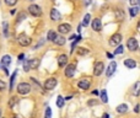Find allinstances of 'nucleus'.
<instances>
[{"label": "nucleus", "mask_w": 140, "mask_h": 118, "mask_svg": "<svg viewBox=\"0 0 140 118\" xmlns=\"http://www.w3.org/2000/svg\"><path fill=\"white\" fill-rule=\"evenodd\" d=\"M16 42L21 47H30L32 44V38H31L28 35H26L25 32H22L16 37Z\"/></svg>", "instance_id": "f257e3e1"}, {"label": "nucleus", "mask_w": 140, "mask_h": 118, "mask_svg": "<svg viewBox=\"0 0 140 118\" xmlns=\"http://www.w3.org/2000/svg\"><path fill=\"white\" fill-rule=\"evenodd\" d=\"M31 90H32V85L28 84V82H25V81L20 82V84H17V86H16V92H17V95H27V93L31 92Z\"/></svg>", "instance_id": "f03ea898"}, {"label": "nucleus", "mask_w": 140, "mask_h": 118, "mask_svg": "<svg viewBox=\"0 0 140 118\" xmlns=\"http://www.w3.org/2000/svg\"><path fill=\"white\" fill-rule=\"evenodd\" d=\"M27 12H28L31 16H33V17H41V16L43 15L42 7H41L40 5H37V4H31V5H28Z\"/></svg>", "instance_id": "7ed1b4c3"}, {"label": "nucleus", "mask_w": 140, "mask_h": 118, "mask_svg": "<svg viewBox=\"0 0 140 118\" xmlns=\"http://www.w3.org/2000/svg\"><path fill=\"white\" fill-rule=\"evenodd\" d=\"M57 85H58L57 78L50 76V78L46 79V81H44V84H43V89L46 90V91H52V90H54L57 87Z\"/></svg>", "instance_id": "20e7f679"}, {"label": "nucleus", "mask_w": 140, "mask_h": 118, "mask_svg": "<svg viewBox=\"0 0 140 118\" xmlns=\"http://www.w3.org/2000/svg\"><path fill=\"white\" fill-rule=\"evenodd\" d=\"M122 39H123V35L119 32H115L113 33L111 37H109V39H108V44L111 47H117L119 46L120 43H122Z\"/></svg>", "instance_id": "39448f33"}, {"label": "nucleus", "mask_w": 140, "mask_h": 118, "mask_svg": "<svg viewBox=\"0 0 140 118\" xmlns=\"http://www.w3.org/2000/svg\"><path fill=\"white\" fill-rule=\"evenodd\" d=\"M104 72V63L101 60H97L95 62V64H93V75L95 76H101L102 74H103Z\"/></svg>", "instance_id": "423d86ee"}, {"label": "nucleus", "mask_w": 140, "mask_h": 118, "mask_svg": "<svg viewBox=\"0 0 140 118\" xmlns=\"http://www.w3.org/2000/svg\"><path fill=\"white\" fill-rule=\"evenodd\" d=\"M58 33L59 35H63V36H65V35H68V33L71 32V25L70 23H68V22H63V23H59L58 25Z\"/></svg>", "instance_id": "0eeeda50"}, {"label": "nucleus", "mask_w": 140, "mask_h": 118, "mask_svg": "<svg viewBox=\"0 0 140 118\" xmlns=\"http://www.w3.org/2000/svg\"><path fill=\"white\" fill-rule=\"evenodd\" d=\"M75 73H76V64L75 63H70V64H68L66 67H65V69H64L65 78H68V79L74 78Z\"/></svg>", "instance_id": "6e6552de"}, {"label": "nucleus", "mask_w": 140, "mask_h": 118, "mask_svg": "<svg viewBox=\"0 0 140 118\" xmlns=\"http://www.w3.org/2000/svg\"><path fill=\"white\" fill-rule=\"evenodd\" d=\"M127 48L130 50V52H137L139 49V43H138V39L135 37H129L127 39Z\"/></svg>", "instance_id": "1a4fd4ad"}, {"label": "nucleus", "mask_w": 140, "mask_h": 118, "mask_svg": "<svg viewBox=\"0 0 140 118\" xmlns=\"http://www.w3.org/2000/svg\"><path fill=\"white\" fill-rule=\"evenodd\" d=\"M49 17L50 20L53 22H59L61 20V14L60 11L58 10V9H55V7H52L49 11Z\"/></svg>", "instance_id": "9d476101"}, {"label": "nucleus", "mask_w": 140, "mask_h": 118, "mask_svg": "<svg viewBox=\"0 0 140 118\" xmlns=\"http://www.w3.org/2000/svg\"><path fill=\"white\" fill-rule=\"evenodd\" d=\"M91 27L95 32H101L102 31V21H101L100 17H95L91 20Z\"/></svg>", "instance_id": "9b49d317"}, {"label": "nucleus", "mask_w": 140, "mask_h": 118, "mask_svg": "<svg viewBox=\"0 0 140 118\" xmlns=\"http://www.w3.org/2000/svg\"><path fill=\"white\" fill-rule=\"evenodd\" d=\"M90 86H91V80H89V79H81V80L78 81V87L80 90H83V91H87L90 89Z\"/></svg>", "instance_id": "f8f14e48"}, {"label": "nucleus", "mask_w": 140, "mask_h": 118, "mask_svg": "<svg viewBox=\"0 0 140 118\" xmlns=\"http://www.w3.org/2000/svg\"><path fill=\"white\" fill-rule=\"evenodd\" d=\"M68 64H69V57L66 54H60V55H58V67H59V68L63 69Z\"/></svg>", "instance_id": "ddd939ff"}, {"label": "nucleus", "mask_w": 140, "mask_h": 118, "mask_svg": "<svg viewBox=\"0 0 140 118\" xmlns=\"http://www.w3.org/2000/svg\"><path fill=\"white\" fill-rule=\"evenodd\" d=\"M115 69H117V63H115L114 60H112L111 63H109V65L107 67V69H106V76L109 79L115 73Z\"/></svg>", "instance_id": "4468645a"}, {"label": "nucleus", "mask_w": 140, "mask_h": 118, "mask_svg": "<svg viewBox=\"0 0 140 118\" xmlns=\"http://www.w3.org/2000/svg\"><path fill=\"white\" fill-rule=\"evenodd\" d=\"M28 64H30V70H37L41 64V60L38 58H32V59H28Z\"/></svg>", "instance_id": "2eb2a0df"}, {"label": "nucleus", "mask_w": 140, "mask_h": 118, "mask_svg": "<svg viewBox=\"0 0 140 118\" xmlns=\"http://www.w3.org/2000/svg\"><path fill=\"white\" fill-rule=\"evenodd\" d=\"M54 44L55 46H59V47H61V46H64L65 43H66V38H65L63 35H58L57 37H55V39H54Z\"/></svg>", "instance_id": "dca6fc26"}, {"label": "nucleus", "mask_w": 140, "mask_h": 118, "mask_svg": "<svg viewBox=\"0 0 140 118\" xmlns=\"http://www.w3.org/2000/svg\"><path fill=\"white\" fill-rule=\"evenodd\" d=\"M11 55L10 54H5V55H3L1 57V62H0V64L3 65V67H10L11 64Z\"/></svg>", "instance_id": "f3484780"}, {"label": "nucleus", "mask_w": 140, "mask_h": 118, "mask_svg": "<svg viewBox=\"0 0 140 118\" xmlns=\"http://www.w3.org/2000/svg\"><path fill=\"white\" fill-rule=\"evenodd\" d=\"M26 17H27V14H26L25 11H18L17 16H16V20H15V23H16V25L21 23L23 20H26Z\"/></svg>", "instance_id": "a211bd4d"}, {"label": "nucleus", "mask_w": 140, "mask_h": 118, "mask_svg": "<svg viewBox=\"0 0 140 118\" xmlns=\"http://www.w3.org/2000/svg\"><path fill=\"white\" fill-rule=\"evenodd\" d=\"M132 95L135 97H138L140 95V81L134 82L133 87H132Z\"/></svg>", "instance_id": "6ab92c4d"}, {"label": "nucleus", "mask_w": 140, "mask_h": 118, "mask_svg": "<svg viewBox=\"0 0 140 118\" xmlns=\"http://www.w3.org/2000/svg\"><path fill=\"white\" fill-rule=\"evenodd\" d=\"M114 16H115V20H118V21L124 20V18H125L124 10H122V9H115L114 10Z\"/></svg>", "instance_id": "aec40b11"}, {"label": "nucleus", "mask_w": 140, "mask_h": 118, "mask_svg": "<svg viewBox=\"0 0 140 118\" xmlns=\"http://www.w3.org/2000/svg\"><path fill=\"white\" fill-rule=\"evenodd\" d=\"M3 33L5 38H9V36H10V25H9L7 21L3 22Z\"/></svg>", "instance_id": "412c9836"}, {"label": "nucleus", "mask_w": 140, "mask_h": 118, "mask_svg": "<svg viewBox=\"0 0 140 118\" xmlns=\"http://www.w3.org/2000/svg\"><path fill=\"white\" fill-rule=\"evenodd\" d=\"M128 105L125 103H122V105H118L117 106V108H115V111H117V113H119V115H124V113H127L128 112Z\"/></svg>", "instance_id": "4be33fe9"}, {"label": "nucleus", "mask_w": 140, "mask_h": 118, "mask_svg": "<svg viewBox=\"0 0 140 118\" xmlns=\"http://www.w3.org/2000/svg\"><path fill=\"white\" fill-rule=\"evenodd\" d=\"M124 65H125L128 69H134L137 67V62L132 59V58H127L125 60H124Z\"/></svg>", "instance_id": "5701e85b"}, {"label": "nucleus", "mask_w": 140, "mask_h": 118, "mask_svg": "<svg viewBox=\"0 0 140 118\" xmlns=\"http://www.w3.org/2000/svg\"><path fill=\"white\" fill-rule=\"evenodd\" d=\"M57 36H58V33L55 30H49L48 33H47V41L48 42H54V39H55Z\"/></svg>", "instance_id": "b1692460"}, {"label": "nucleus", "mask_w": 140, "mask_h": 118, "mask_svg": "<svg viewBox=\"0 0 140 118\" xmlns=\"http://www.w3.org/2000/svg\"><path fill=\"white\" fill-rule=\"evenodd\" d=\"M100 98L102 103H108V95H107V90L102 89L100 91Z\"/></svg>", "instance_id": "393cba45"}, {"label": "nucleus", "mask_w": 140, "mask_h": 118, "mask_svg": "<svg viewBox=\"0 0 140 118\" xmlns=\"http://www.w3.org/2000/svg\"><path fill=\"white\" fill-rule=\"evenodd\" d=\"M30 80H31V82H32V85H33V87H35V89H36V90H40L41 92H43V90H42V86H41L40 82L37 81L36 78L31 76V78H30Z\"/></svg>", "instance_id": "a878e982"}, {"label": "nucleus", "mask_w": 140, "mask_h": 118, "mask_svg": "<svg viewBox=\"0 0 140 118\" xmlns=\"http://www.w3.org/2000/svg\"><path fill=\"white\" fill-rule=\"evenodd\" d=\"M139 11H140V7H138V6H130L129 7V15H130V17H135V16L139 14Z\"/></svg>", "instance_id": "bb28decb"}, {"label": "nucleus", "mask_w": 140, "mask_h": 118, "mask_svg": "<svg viewBox=\"0 0 140 118\" xmlns=\"http://www.w3.org/2000/svg\"><path fill=\"white\" fill-rule=\"evenodd\" d=\"M16 76H17V70H15L10 76V86H9V87H10V89H9L10 91L14 89V84H15V80H16Z\"/></svg>", "instance_id": "cd10ccee"}, {"label": "nucleus", "mask_w": 140, "mask_h": 118, "mask_svg": "<svg viewBox=\"0 0 140 118\" xmlns=\"http://www.w3.org/2000/svg\"><path fill=\"white\" fill-rule=\"evenodd\" d=\"M55 103H57L58 108H63V107H64V103H65V98L59 95V96L57 97V102H55Z\"/></svg>", "instance_id": "c85d7f7f"}, {"label": "nucleus", "mask_w": 140, "mask_h": 118, "mask_svg": "<svg viewBox=\"0 0 140 118\" xmlns=\"http://www.w3.org/2000/svg\"><path fill=\"white\" fill-rule=\"evenodd\" d=\"M81 23H83V26H85V27L90 25V23H91V15L90 14H85V16H84L83 22H81Z\"/></svg>", "instance_id": "c756f323"}, {"label": "nucleus", "mask_w": 140, "mask_h": 118, "mask_svg": "<svg viewBox=\"0 0 140 118\" xmlns=\"http://www.w3.org/2000/svg\"><path fill=\"white\" fill-rule=\"evenodd\" d=\"M18 102V98L17 96H11L10 97V100H9V107L10 108H14V106Z\"/></svg>", "instance_id": "7c9ffc66"}, {"label": "nucleus", "mask_w": 140, "mask_h": 118, "mask_svg": "<svg viewBox=\"0 0 140 118\" xmlns=\"http://www.w3.org/2000/svg\"><path fill=\"white\" fill-rule=\"evenodd\" d=\"M124 53V46H123L122 43L119 44V46H117V48L114 49V55H118V54H123Z\"/></svg>", "instance_id": "2f4dec72"}, {"label": "nucleus", "mask_w": 140, "mask_h": 118, "mask_svg": "<svg viewBox=\"0 0 140 118\" xmlns=\"http://www.w3.org/2000/svg\"><path fill=\"white\" fill-rule=\"evenodd\" d=\"M76 53L79 54V55H86V54H89V49L84 48V47H79L76 49Z\"/></svg>", "instance_id": "473e14b6"}, {"label": "nucleus", "mask_w": 140, "mask_h": 118, "mask_svg": "<svg viewBox=\"0 0 140 118\" xmlns=\"http://www.w3.org/2000/svg\"><path fill=\"white\" fill-rule=\"evenodd\" d=\"M4 3L6 6H15L18 3V0H4Z\"/></svg>", "instance_id": "72a5a7b5"}, {"label": "nucleus", "mask_w": 140, "mask_h": 118, "mask_svg": "<svg viewBox=\"0 0 140 118\" xmlns=\"http://www.w3.org/2000/svg\"><path fill=\"white\" fill-rule=\"evenodd\" d=\"M23 63V72L28 73L30 72V64H28V59H25V60L22 62Z\"/></svg>", "instance_id": "f704fd0d"}, {"label": "nucleus", "mask_w": 140, "mask_h": 118, "mask_svg": "<svg viewBox=\"0 0 140 118\" xmlns=\"http://www.w3.org/2000/svg\"><path fill=\"white\" fill-rule=\"evenodd\" d=\"M44 43H46V39H41V41H40V42H38V43H37L36 46H33V47H32V49H33V50L38 49L40 47H42V46H43Z\"/></svg>", "instance_id": "c9c22d12"}, {"label": "nucleus", "mask_w": 140, "mask_h": 118, "mask_svg": "<svg viewBox=\"0 0 140 118\" xmlns=\"http://www.w3.org/2000/svg\"><path fill=\"white\" fill-rule=\"evenodd\" d=\"M44 118H52V108L47 107L46 112H44Z\"/></svg>", "instance_id": "e433bc0d"}, {"label": "nucleus", "mask_w": 140, "mask_h": 118, "mask_svg": "<svg viewBox=\"0 0 140 118\" xmlns=\"http://www.w3.org/2000/svg\"><path fill=\"white\" fill-rule=\"evenodd\" d=\"M130 4V6H138L140 7V0H128Z\"/></svg>", "instance_id": "4c0bfd02"}, {"label": "nucleus", "mask_w": 140, "mask_h": 118, "mask_svg": "<svg viewBox=\"0 0 140 118\" xmlns=\"http://www.w3.org/2000/svg\"><path fill=\"white\" fill-rule=\"evenodd\" d=\"M25 57H26L25 53H20V54H18V55H17V63H22V62L25 60Z\"/></svg>", "instance_id": "58836bf2"}, {"label": "nucleus", "mask_w": 140, "mask_h": 118, "mask_svg": "<svg viewBox=\"0 0 140 118\" xmlns=\"http://www.w3.org/2000/svg\"><path fill=\"white\" fill-rule=\"evenodd\" d=\"M96 105H98V101L93 100V98H92V100L87 101V106H90V107H91V106H96Z\"/></svg>", "instance_id": "ea45409f"}, {"label": "nucleus", "mask_w": 140, "mask_h": 118, "mask_svg": "<svg viewBox=\"0 0 140 118\" xmlns=\"http://www.w3.org/2000/svg\"><path fill=\"white\" fill-rule=\"evenodd\" d=\"M4 90H6V84H5L3 80H0V92L4 91Z\"/></svg>", "instance_id": "a19ab883"}, {"label": "nucleus", "mask_w": 140, "mask_h": 118, "mask_svg": "<svg viewBox=\"0 0 140 118\" xmlns=\"http://www.w3.org/2000/svg\"><path fill=\"white\" fill-rule=\"evenodd\" d=\"M106 55H107L108 59H114V54L109 53V52H107V53H106Z\"/></svg>", "instance_id": "79ce46f5"}, {"label": "nucleus", "mask_w": 140, "mask_h": 118, "mask_svg": "<svg viewBox=\"0 0 140 118\" xmlns=\"http://www.w3.org/2000/svg\"><path fill=\"white\" fill-rule=\"evenodd\" d=\"M134 112H135V113H139L140 112V105H137V106L134 107Z\"/></svg>", "instance_id": "37998d69"}, {"label": "nucleus", "mask_w": 140, "mask_h": 118, "mask_svg": "<svg viewBox=\"0 0 140 118\" xmlns=\"http://www.w3.org/2000/svg\"><path fill=\"white\" fill-rule=\"evenodd\" d=\"M91 3H92V0H84V5L85 6H89Z\"/></svg>", "instance_id": "c03bdc74"}, {"label": "nucleus", "mask_w": 140, "mask_h": 118, "mask_svg": "<svg viewBox=\"0 0 140 118\" xmlns=\"http://www.w3.org/2000/svg\"><path fill=\"white\" fill-rule=\"evenodd\" d=\"M10 14L11 15H16V14H17V9H11V10H10Z\"/></svg>", "instance_id": "a18cd8bd"}, {"label": "nucleus", "mask_w": 140, "mask_h": 118, "mask_svg": "<svg viewBox=\"0 0 140 118\" xmlns=\"http://www.w3.org/2000/svg\"><path fill=\"white\" fill-rule=\"evenodd\" d=\"M76 37H78V36H76V35H71V36H70V38H69V39H70V41H71V42H73V41H75V39H76Z\"/></svg>", "instance_id": "49530a36"}, {"label": "nucleus", "mask_w": 140, "mask_h": 118, "mask_svg": "<svg viewBox=\"0 0 140 118\" xmlns=\"http://www.w3.org/2000/svg\"><path fill=\"white\" fill-rule=\"evenodd\" d=\"M4 73H5V74H6V75H9V70H7V67H4Z\"/></svg>", "instance_id": "de8ad7c7"}, {"label": "nucleus", "mask_w": 140, "mask_h": 118, "mask_svg": "<svg viewBox=\"0 0 140 118\" xmlns=\"http://www.w3.org/2000/svg\"><path fill=\"white\" fill-rule=\"evenodd\" d=\"M81 27H83V23H80V25L79 26H78V32H81Z\"/></svg>", "instance_id": "09e8293b"}, {"label": "nucleus", "mask_w": 140, "mask_h": 118, "mask_svg": "<svg viewBox=\"0 0 140 118\" xmlns=\"http://www.w3.org/2000/svg\"><path fill=\"white\" fill-rule=\"evenodd\" d=\"M98 93H100V92H98L97 90H93V91H92V95H95V96H96V95H98Z\"/></svg>", "instance_id": "8fccbe9b"}, {"label": "nucleus", "mask_w": 140, "mask_h": 118, "mask_svg": "<svg viewBox=\"0 0 140 118\" xmlns=\"http://www.w3.org/2000/svg\"><path fill=\"white\" fill-rule=\"evenodd\" d=\"M137 29H138V31L140 32V20L138 21V25H137Z\"/></svg>", "instance_id": "3c124183"}, {"label": "nucleus", "mask_w": 140, "mask_h": 118, "mask_svg": "<svg viewBox=\"0 0 140 118\" xmlns=\"http://www.w3.org/2000/svg\"><path fill=\"white\" fill-rule=\"evenodd\" d=\"M11 118H22V117H21V116H18V115H14Z\"/></svg>", "instance_id": "603ef678"}, {"label": "nucleus", "mask_w": 140, "mask_h": 118, "mask_svg": "<svg viewBox=\"0 0 140 118\" xmlns=\"http://www.w3.org/2000/svg\"><path fill=\"white\" fill-rule=\"evenodd\" d=\"M71 98H73V96H66L65 97V100H71Z\"/></svg>", "instance_id": "864d4df0"}, {"label": "nucleus", "mask_w": 140, "mask_h": 118, "mask_svg": "<svg viewBox=\"0 0 140 118\" xmlns=\"http://www.w3.org/2000/svg\"><path fill=\"white\" fill-rule=\"evenodd\" d=\"M103 118H109V116H108V113H104V115H103Z\"/></svg>", "instance_id": "5fc2aeb1"}, {"label": "nucleus", "mask_w": 140, "mask_h": 118, "mask_svg": "<svg viewBox=\"0 0 140 118\" xmlns=\"http://www.w3.org/2000/svg\"><path fill=\"white\" fill-rule=\"evenodd\" d=\"M1 116H3V110L0 108V118H1Z\"/></svg>", "instance_id": "6e6d98bb"}, {"label": "nucleus", "mask_w": 140, "mask_h": 118, "mask_svg": "<svg viewBox=\"0 0 140 118\" xmlns=\"http://www.w3.org/2000/svg\"><path fill=\"white\" fill-rule=\"evenodd\" d=\"M30 1H33V0H30Z\"/></svg>", "instance_id": "4d7b16f0"}, {"label": "nucleus", "mask_w": 140, "mask_h": 118, "mask_svg": "<svg viewBox=\"0 0 140 118\" xmlns=\"http://www.w3.org/2000/svg\"><path fill=\"white\" fill-rule=\"evenodd\" d=\"M0 4H1V0H0Z\"/></svg>", "instance_id": "13d9d810"}, {"label": "nucleus", "mask_w": 140, "mask_h": 118, "mask_svg": "<svg viewBox=\"0 0 140 118\" xmlns=\"http://www.w3.org/2000/svg\"><path fill=\"white\" fill-rule=\"evenodd\" d=\"M0 67H1V64H0Z\"/></svg>", "instance_id": "bf43d9fd"}]
</instances>
